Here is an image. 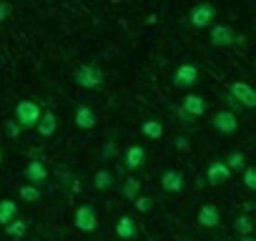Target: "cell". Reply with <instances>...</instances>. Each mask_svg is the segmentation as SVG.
Wrapping results in <instances>:
<instances>
[{
  "label": "cell",
  "mask_w": 256,
  "mask_h": 241,
  "mask_svg": "<svg viewBox=\"0 0 256 241\" xmlns=\"http://www.w3.org/2000/svg\"><path fill=\"white\" fill-rule=\"evenodd\" d=\"M40 116H43V108H40L38 100L26 98V100H18V103H16V118H13V120H16L23 131L36 128V124L40 120Z\"/></svg>",
  "instance_id": "cell-1"
},
{
  "label": "cell",
  "mask_w": 256,
  "mask_h": 241,
  "mask_svg": "<svg viewBox=\"0 0 256 241\" xmlns=\"http://www.w3.org/2000/svg\"><path fill=\"white\" fill-rule=\"evenodd\" d=\"M76 83H78L80 88H86V90L100 88V86H103V70H100V66H96V63H83V66L76 70Z\"/></svg>",
  "instance_id": "cell-2"
},
{
  "label": "cell",
  "mask_w": 256,
  "mask_h": 241,
  "mask_svg": "<svg viewBox=\"0 0 256 241\" xmlns=\"http://www.w3.org/2000/svg\"><path fill=\"white\" fill-rule=\"evenodd\" d=\"M216 6L214 3H208V0H204V3H196L194 8H191V13H188V20H191V26L194 28H211L214 26V20H216Z\"/></svg>",
  "instance_id": "cell-3"
},
{
  "label": "cell",
  "mask_w": 256,
  "mask_h": 241,
  "mask_svg": "<svg viewBox=\"0 0 256 241\" xmlns=\"http://www.w3.org/2000/svg\"><path fill=\"white\" fill-rule=\"evenodd\" d=\"M211 126H214L216 134H221V136H231V134L238 131V118H236L234 110L221 108V110H216V113L211 116Z\"/></svg>",
  "instance_id": "cell-4"
},
{
  "label": "cell",
  "mask_w": 256,
  "mask_h": 241,
  "mask_svg": "<svg viewBox=\"0 0 256 241\" xmlns=\"http://www.w3.org/2000/svg\"><path fill=\"white\" fill-rule=\"evenodd\" d=\"M228 96L241 106V108H256V90L246 83V80H231L228 86Z\"/></svg>",
  "instance_id": "cell-5"
},
{
  "label": "cell",
  "mask_w": 256,
  "mask_h": 241,
  "mask_svg": "<svg viewBox=\"0 0 256 241\" xmlns=\"http://www.w3.org/2000/svg\"><path fill=\"white\" fill-rule=\"evenodd\" d=\"M198 80H201V70H198L194 63L178 66V68L174 70V76H171V83H174L176 88H194Z\"/></svg>",
  "instance_id": "cell-6"
},
{
  "label": "cell",
  "mask_w": 256,
  "mask_h": 241,
  "mask_svg": "<svg viewBox=\"0 0 256 241\" xmlns=\"http://www.w3.org/2000/svg\"><path fill=\"white\" fill-rule=\"evenodd\" d=\"M208 40H211L214 48H228V46L236 43V30L226 23H214L208 28Z\"/></svg>",
  "instance_id": "cell-7"
},
{
  "label": "cell",
  "mask_w": 256,
  "mask_h": 241,
  "mask_svg": "<svg viewBox=\"0 0 256 241\" xmlns=\"http://www.w3.org/2000/svg\"><path fill=\"white\" fill-rule=\"evenodd\" d=\"M73 224H76V228L83 231V234L96 231V228H98V214H96V208H93L90 204L78 206V208H76V216H73Z\"/></svg>",
  "instance_id": "cell-8"
},
{
  "label": "cell",
  "mask_w": 256,
  "mask_h": 241,
  "mask_svg": "<svg viewBox=\"0 0 256 241\" xmlns=\"http://www.w3.org/2000/svg\"><path fill=\"white\" fill-rule=\"evenodd\" d=\"M161 188L168 191V194H181V191L186 188V176H184V171H181V168H168V171H164V176H161Z\"/></svg>",
  "instance_id": "cell-9"
},
{
  "label": "cell",
  "mask_w": 256,
  "mask_h": 241,
  "mask_svg": "<svg viewBox=\"0 0 256 241\" xmlns=\"http://www.w3.org/2000/svg\"><path fill=\"white\" fill-rule=\"evenodd\" d=\"M23 176H26V181H28L30 186H38V184L48 181V166H46L43 161L33 158V161H28V164H26Z\"/></svg>",
  "instance_id": "cell-10"
},
{
  "label": "cell",
  "mask_w": 256,
  "mask_h": 241,
  "mask_svg": "<svg viewBox=\"0 0 256 241\" xmlns=\"http://www.w3.org/2000/svg\"><path fill=\"white\" fill-rule=\"evenodd\" d=\"M228 178H231V171L226 168L224 161H211L208 164V168H206V184L208 186H224Z\"/></svg>",
  "instance_id": "cell-11"
},
{
  "label": "cell",
  "mask_w": 256,
  "mask_h": 241,
  "mask_svg": "<svg viewBox=\"0 0 256 241\" xmlns=\"http://www.w3.org/2000/svg\"><path fill=\"white\" fill-rule=\"evenodd\" d=\"M123 166L128 171H141L146 166V148L144 146H128V151L123 156Z\"/></svg>",
  "instance_id": "cell-12"
},
{
  "label": "cell",
  "mask_w": 256,
  "mask_h": 241,
  "mask_svg": "<svg viewBox=\"0 0 256 241\" xmlns=\"http://www.w3.org/2000/svg\"><path fill=\"white\" fill-rule=\"evenodd\" d=\"M196 221H198L204 228L218 226V224H221V211H218V206H216V204H204V206L198 208V214H196Z\"/></svg>",
  "instance_id": "cell-13"
},
{
  "label": "cell",
  "mask_w": 256,
  "mask_h": 241,
  "mask_svg": "<svg viewBox=\"0 0 256 241\" xmlns=\"http://www.w3.org/2000/svg\"><path fill=\"white\" fill-rule=\"evenodd\" d=\"M181 108L191 116V118H201L206 113V98L204 96H196V93H188L181 103Z\"/></svg>",
  "instance_id": "cell-14"
},
{
  "label": "cell",
  "mask_w": 256,
  "mask_h": 241,
  "mask_svg": "<svg viewBox=\"0 0 256 241\" xmlns=\"http://www.w3.org/2000/svg\"><path fill=\"white\" fill-rule=\"evenodd\" d=\"M58 116L53 113V110H43V116H40V120L36 124V131L43 136V138H48V136H53L56 131H58Z\"/></svg>",
  "instance_id": "cell-15"
},
{
  "label": "cell",
  "mask_w": 256,
  "mask_h": 241,
  "mask_svg": "<svg viewBox=\"0 0 256 241\" xmlns=\"http://www.w3.org/2000/svg\"><path fill=\"white\" fill-rule=\"evenodd\" d=\"M96 124H98V116H96V110H93L90 106L76 108V126H78V128L90 131V128H96Z\"/></svg>",
  "instance_id": "cell-16"
},
{
  "label": "cell",
  "mask_w": 256,
  "mask_h": 241,
  "mask_svg": "<svg viewBox=\"0 0 256 241\" xmlns=\"http://www.w3.org/2000/svg\"><path fill=\"white\" fill-rule=\"evenodd\" d=\"M116 236L118 238H136L138 236V226H136V218L134 216H120L116 221Z\"/></svg>",
  "instance_id": "cell-17"
},
{
  "label": "cell",
  "mask_w": 256,
  "mask_h": 241,
  "mask_svg": "<svg viewBox=\"0 0 256 241\" xmlns=\"http://www.w3.org/2000/svg\"><path fill=\"white\" fill-rule=\"evenodd\" d=\"M16 218H18V204L13 198H3L0 201V226H8Z\"/></svg>",
  "instance_id": "cell-18"
},
{
  "label": "cell",
  "mask_w": 256,
  "mask_h": 241,
  "mask_svg": "<svg viewBox=\"0 0 256 241\" xmlns=\"http://www.w3.org/2000/svg\"><path fill=\"white\" fill-rule=\"evenodd\" d=\"M113 184H116V176H113L108 168L96 171V176H93V188H96V191H110Z\"/></svg>",
  "instance_id": "cell-19"
},
{
  "label": "cell",
  "mask_w": 256,
  "mask_h": 241,
  "mask_svg": "<svg viewBox=\"0 0 256 241\" xmlns=\"http://www.w3.org/2000/svg\"><path fill=\"white\" fill-rule=\"evenodd\" d=\"M120 194H123V198H128V201H136V198L141 196V181H138L136 176H128V178L123 181V186H120Z\"/></svg>",
  "instance_id": "cell-20"
},
{
  "label": "cell",
  "mask_w": 256,
  "mask_h": 241,
  "mask_svg": "<svg viewBox=\"0 0 256 241\" xmlns=\"http://www.w3.org/2000/svg\"><path fill=\"white\" fill-rule=\"evenodd\" d=\"M141 134L146 136V138H151V141H158L161 136H164V124L161 120H144L141 124Z\"/></svg>",
  "instance_id": "cell-21"
},
{
  "label": "cell",
  "mask_w": 256,
  "mask_h": 241,
  "mask_svg": "<svg viewBox=\"0 0 256 241\" xmlns=\"http://www.w3.org/2000/svg\"><path fill=\"white\" fill-rule=\"evenodd\" d=\"M234 231H236L238 236H251V234H254V221H251V216H246V214L234 216Z\"/></svg>",
  "instance_id": "cell-22"
},
{
  "label": "cell",
  "mask_w": 256,
  "mask_h": 241,
  "mask_svg": "<svg viewBox=\"0 0 256 241\" xmlns=\"http://www.w3.org/2000/svg\"><path fill=\"white\" fill-rule=\"evenodd\" d=\"M224 164H226L228 171H236V174H238V171L246 168V154H244V151H234V154H228V158H226Z\"/></svg>",
  "instance_id": "cell-23"
},
{
  "label": "cell",
  "mask_w": 256,
  "mask_h": 241,
  "mask_svg": "<svg viewBox=\"0 0 256 241\" xmlns=\"http://www.w3.org/2000/svg\"><path fill=\"white\" fill-rule=\"evenodd\" d=\"M6 234H8L10 238H23V236L28 234V221H26V218H16V221H10V224L6 226Z\"/></svg>",
  "instance_id": "cell-24"
},
{
  "label": "cell",
  "mask_w": 256,
  "mask_h": 241,
  "mask_svg": "<svg viewBox=\"0 0 256 241\" xmlns=\"http://www.w3.org/2000/svg\"><path fill=\"white\" fill-rule=\"evenodd\" d=\"M18 196H20L23 201H28V204H38V201H40V188H38V186L26 184V186H20Z\"/></svg>",
  "instance_id": "cell-25"
},
{
  "label": "cell",
  "mask_w": 256,
  "mask_h": 241,
  "mask_svg": "<svg viewBox=\"0 0 256 241\" xmlns=\"http://www.w3.org/2000/svg\"><path fill=\"white\" fill-rule=\"evenodd\" d=\"M241 174H244V186H246L248 191H256V168L246 164V168H244Z\"/></svg>",
  "instance_id": "cell-26"
},
{
  "label": "cell",
  "mask_w": 256,
  "mask_h": 241,
  "mask_svg": "<svg viewBox=\"0 0 256 241\" xmlns=\"http://www.w3.org/2000/svg\"><path fill=\"white\" fill-rule=\"evenodd\" d=\"M134 204H136V211H138V214H148V211L154 208V198H151V196H144V194H141Z\"/></svg>",
  "instance_id": "cell-27"
},
{
  "label": "cell",
  "mask_w": 256,
  "mask_h": 241,
  "mask_svg": "<svg viewBox=\"0 0 256 241\" xmlns=\"http://www.w3.org/2000/svg\"><path fill=\"white\" fill-rule=\"evenodd\" d=\"M6 134H8V138H13V141H16V138L23 134V128H20V126L16 124V120L10 118V120H6Z\"/></svg>",
  "instance_id": "cell-28"
},
{
  "label": "cell",
  "mask_w": 256,
  "mask_h": 241,
  "mask_svg": "<svg viewBox=\"0 0 256 241\" xmlns=\"http://www.w3.org/2000/svg\"><path fill=\"white\" fill-rule=\"evenodd\" d=\"M16 8H13V3H0V23H6L8 18H10V13H13Z\"/></svg>",
  "instance_id": "cell-29"
},
{
  "label": "cell",
  "mask_w": 256,
  "mask_h": 241,
  "mask_svg": "<svg viewBox=\"0 0 256 241\" xmlns=\"http://www.w3.org/2000/svg\"><path fill=\"white\" fill-rule=\"evenodd\" d=\"M100 154H103V158H113V156H116V144H113V141H108V144L103 146V151H100Z\"/></svg>",
  "instance_id": "cell-30"
},
{
  "label": "cell",
  "mask_w": 256,
  "mask_h": 241,
  "mask_svg": "<svg viewBox=\"0 0 256 241\" xmlns=\"http://www.w3.org/2000/svg\"><path fill=\"white\" fill-rule=\"evenodd\" d=\"M174 113H176V116L181 118V124H191V120H194V118H191V116H188V113H186V110L181 108V106H178V108H174Z\"/></svg>",
  "instance_id": "cell-31"
},
{
  "label": "cell",
  "mask_w": 256,
  "mask_h": 241,
  "mask_svg": "<svg viewBox=\"0 0 256 241\" xmlns=\"http://www.w3.org/2000/svg\"><path fill=\"white\" fill-rule=\"evenodd\" d=\"M221 100H224V106H226V110H231V108H236V110H238V108H241V106H238V103H236V100H234V98L228 96V93H226V96H224Z\"/></svg>",
  "instance_id": "cell-32"
},
{
  "label": "cell",
  "mask_w": 256,
  "mask_h": 241,
  "mask_svg": "<svg viewBox=\"0 0 256 241\" xmlns=\"http://www.w3.org/2000/svg\"><path fill=\"white\" fill-rule=\"evenodd\" d=\"M174 146H176L178 151H188V138H184V136H181V138H176V144H174Z\"/></svg>",
  "instance_id": "cell-33"
},
{
  "label": "cell",
  "mask_w": 256,
  "mask_h": 241,
  "mask_svg": "<svg viewBox=\"0 0 256 241\" xmlns=\"http://www.w3.org/2000/svg\"><path fill=\"white\" fill-rule=\"evenodd\" d=\"M241 241H256L254 236H241Z\"/></svg>",
  "instance_id": "cell-34"
},
{
  "label": "cell",
  "mask_w": 256,
  "mask_h": 241,
  "mask_svg": "<svg viewBox=\"0 0 256 241\" xmlns=\"http://www.w3.org/2000/svg\"><path fill=\"white\" fill-rule=\"evenodd\" d=\"M0 164H3V148H0Z\"/></svg>",
  "instance_id": "cell-35"
}]
</instances>
